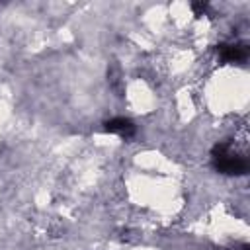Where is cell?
<instances>
[{
    "instance_id": "1",
    "label": "cell",
    "mask_w": 250,
    "mask_h": 250,
    "mask_svg": "<svg viewBox=\"0 0 250 250\" xmlns=\"http://www.w3.org/2000/svg\"><path fill=\"white\" fill-rule=\"evenodd\" d=\"M211 162L217 172L227 174V176H242L248 172V160L242 154L234 152L229 143L215 145L211 152Z\"/></svg>"
},
{
    "instance_id": "2",
    "label": "cell",
    "mask_w": 250,
    "mask_h": 250,
    "mask_svg": "<svg viewBox=\"0 0 250 250\" xmlns=\"http://www.w3.org/2000/svg\"><path fill=\"white\" fill-rule=\"evenodd\" d=\"M223 62H242L248 57V49L244 43H223L217 49Z\"/></svg>"
},
{
    "instance_id": "3",
    "label": "cell",
    "mask_w": 250,
    "mask_h": 250,
    "mask_svg": "<svg viewBox=\"0 0 250 250\" xmlns=\"http://www.w3.org/2000/svg\"><path fill=\"white\" fill-rule=\"evenodd\" d=\"M104 129L107 133L119 135L123 139H131L135 135V131H137L135 129V123L131 119H127V117H113V119H109V121L104 123Z\"/></svg>"
},
{
    "instance_id": "4",
    "label": "cell",
    "mask_w": 250,
    "mask_h": 250,
    "mask_svg": "<svg viewBox=\"0 0 250 250\" xmlns=\"http://www.w3.org/2000/svg\"><path fill=\"white\" fill-rule=\"evenodd\" d=\"M191 8H193V12H195L197 16H201V14L207 10V4H191Z\"/></svg>"
}]
</instances>
